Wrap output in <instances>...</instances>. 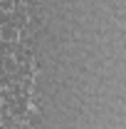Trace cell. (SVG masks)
Masks as SVG:
<instances>
[{"label": "cell", "instance_id": "6da1fadb", "mask_svg": "<svg viewBox=\"0 0 126 129\" xmlns=\"http://www.w3.org/2000/svg\"><path fill=\"white\" fill-rule=\"evenodd\" d=\"M3 35H5L8 40H10V37H15V25H5V27H3Z\"/></svg>", "mask_w": 126, "mask_h": 129}]
</instances>
